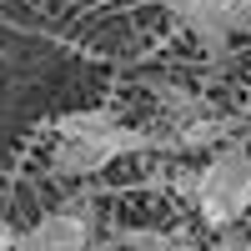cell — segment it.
I'll use <instances>...</instances> for the list:
<instances>
[{
  "mask_svg": "<svg viewBox=\"0 0 251 251\" xmlns=\"http://www.w3.org/2000/svg\"><path fill=\"white\" fill-rule=\"evenodd\" d=\"M151 146H161V136L136 131V126H111V131H100V136H55L50 171L71 176V181L75 176H96V171H106L116 156H136V151H151Z\"/></svg>",
  "mask_w": 251,
  "mask_h": 251,
  "instance_id": "2",
  "label": "cell"
},
{
  "mask_svg": "<svg viewBox=\"0 0 251 251\" xmlns=\"http://www.w3.org/2000/svg\"><path fill=\"white\" fill-rule=\"evenodd\" d=\"M196 211L206 226H236L251 211V151L236 141H221V151L206 161L196 181Z\"/></svg>",
  "mask_w": 251,
  "mask_h": 251,
  "instance_id": "1",
  "label": "cell"
},
{
  "mask_svg": "<svg viewBox=\"0 0 251 251\" xmlns=\"http://www.w3.org/2000/svg\"><path fill=\"white\" fill-rule=\"evenodd\" d=\"M181 25H191V35L211 55H226V46L236 35V0H186Z\"/></svg>",
  "mask_w": 251,
  "mask_h": 251,
  "instance_id": "4",
  "label": "cell"
},
{
  "mask_svg": "<svg viewBox=\"0 0 251 251\" xmlns=\"http://www.w3.org/2000/svg\"><path fill=\"white\" fill-rule=\"evenodd\" d=\"M231 136V121H186L181 131L171 136V146H181V151H196V146H216V141H226Z\"/></svg>",
  "mask_w": 251,
  "mask_h": 251,
  "instance_id": "5",
  "label": "cell"
},
{
  "mask_svg": "<svg viewBox=\"0 0 251 251\" xmlns=\"http://www.w3.org/2000/svg\"><path fill=\"white\" fill-rule=\"evenodd\" d=\"M111 126H121L116 111H71V116L55 121V136H100Z\"/></svg>",
  "mask_w": 251,
  "mask_h": 251,
  "instance_id": "6",
  "label": "cell"
},
{
  "mask_svg": "<svg viewBox=\"0 0 251 251\" xmlns=\"http://www.w3.org/2000/svg\"><path fill=\"white\" fill-rule=\"evenodd\" d=\"M181 236H161V231H116V246H171Z\"/></svg>",
  "mask_w": 251,
  "mask_h": 251,
  "instance_id": "7",
  "label": "cell"
},
{
  "mask_svg": "<svg viewBox=\"0 0 251 251\" xmlns=\"http://www.w3.org/2000/svg\"><path fill=\"white\" fill-rule=\"evenodd\" d=\"M151 5H161V10H166V15H176V20H181V15H186V0H151Z\"/></svg>",
  "mask_w": 251,
  "mask_h": 251,
  "instance_id": "8",
  "label": "cell"
},
{
  "mask_svg": "<svg viewBox=\"0 0 251 251\" xmlns=\"http://www.w3.org/2000/svg\"><path fill=\"white\" fill-rule=\"evenodd\" d=\"M96 236V211L91 206H60V211L40 216L35 226L15 231V251H80Z\"/></svg>",
  "mask_w": 251,
  "mask_h": 251,
  "instance_id": "3",
  "label": "cell"
}]
</instances>
